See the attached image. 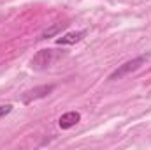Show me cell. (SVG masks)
I'll use <instances>...</instances> for the list:
<instances>
[{"label":"cell","mask_w":151,"mask_h":150,"mask_svg":"<svg viewBox=\"0 0 151 150\" xmlns=\"http://www.w3.org/2000/svg\"><path fill=\"white\" fill-rule=\"evenodd\" d=\"M56 57H58V51H56V50H51V48H47V50H40V51H37V53L34 55V58L30 60L32 69L42 71V69L49 67V66L56 60Z\"/></svg>","instance_id":"cell-2"},{"label":"cell","mask_w":151,"mask_h":150,"mask_svg":"<svg viewBox=\"0 0 151 150\" xmlns=\"http://www.w3.org/2000/svg\"><path fill=\"white\" fill-rule=\"evenodd\" d=\"M86 36V30H79V32H69V34H65V36H62V37L56 39V44H76V42H79L81 39H84Z\"/></svg>","instance_id":"cell-5"},{"label":"cell","mask_w":151,"mask_h":150,"mask_svg":"<svg viewBox=\"0 0 151 150\" xmlns=\"http://www.w3.org/2000/svg\"><path fill=\"white\" fill-rule=\"evenodd\" d=\"M79 120H81V115L77 111H67L58 118V125L62 129H70V127H74Z\"/></svg>","instance_id":"cell-4"},{"label":"cell","mask_w":151,"mask_h":150,"mask_svg":"<svg viewBox=\"0 0 151 150\" xmlns=\"http://www.w3.org/2000/svg\"><path fill=\"white\" fill-rule=\"evenodd\" d=\"M53 90H55V85H40V87H35V88L25 92L21 99H23L25 104H30V103H34V101H39V99L47 97Z\"/></svg>","instance_id":"cell-3"},{"label":"cell","mask_w":151,"mask_h":150,"mask_svg":"<svg viewBox=\"0 0 151 150\" xmlns=\"http://www.w3.org/2000/svg\"><path fill=\"white\" fill-rule=\"evenodd\" d=\"M146 60H148L146 55H141V57H135V58H132V60H127L125 64L118 66V69H114L113 73L109 74V79H111V81H114V79H121V78H125V76L135 73L137 69H141V67L146 64Z\"/></svg>","instance_id":"cell-1"},{"label":"cell","mask_w":151,"mask_h":150,"mask_svg":"<svg viewBox=\"0 0 151 150\" xmlns=\"http://www.w3.org/2000/svg\"><path fill=\"white\" fill-rule=\"evenodd\" d=\"M67 27V23H56V25H53L51 28H47V30H44L42 34H40V39H49V37H55V36H58L63 28Z\"/></svg>","instance_id":"cell-6"},{"label":"cell","mask_w":151,"mask_h":150,"mask_svg":"<svg viewBox=\"0 0 151 150\" xmlns=\"http://www.w3.org/2000/svg\"><path fill=\"white\" fill-rule=\"evenodd\" d=\"M11 111H12V106L11 104H0V118L5 117V115H9Z\"/></svg>","instance_id":"cell-7"}]
</instances>
